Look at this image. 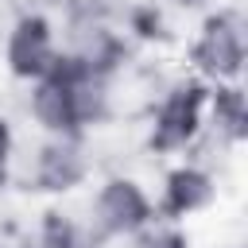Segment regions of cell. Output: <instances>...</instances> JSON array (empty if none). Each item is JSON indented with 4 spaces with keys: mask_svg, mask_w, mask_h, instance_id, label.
Wrapping results in <instances>:
<instances>
[{
    "mask_svg": "<svg viewBox=\"0 0 248 248\" xmlns=\"http://www.w3.org/2000/svg\"><path fill=\"white\" fill-rule=\"evenodd\" d=\"M244 12L236 4H217L202 16V27L190 43V66L194 78H202L205 85H225V81H240L244 74Z\"/></svg>",
    "mask_w": 248,
    "mask_h": 248,
    "instance_id": "1",
    "label": "cell"
},
{
    "mask_svg": "<svg viewBox=\"0 0 248 248\" xmlns=\"http://www.w3.org/2000/svg\"><path fill=\"white\" fill-rule=\"evenodd\" d=\"M205 97H209V85L202 78H182L167 85L151 116V151L159 155L186 151L205 132Z\"/></svg>",
    "mask_w": 248,
    "mask_h": 248,
    "instance_id": "2",
    "label": "cell"
},
{
    "mask_svg": "<svg viewBox=\"0 0 248 248\" xmlns=\"http://www.w3.org/2000/svg\"><path fill=\"white\" fill-rule=\"evenodd\" d=\"M155 221V198L132 174H112L89 198V229L101 240L112 236H140Z\"/></svg>",
    "mask_w": 248,
    "mask_h": 248,
    "instance_id": "3",
    "label": "cell"
},
{
    "mask_svg": "<svg viewBox=\"0 0 248 248\" xmlns=\"http://www.w3.org/2000/svg\"><path fill=\"white\" fill-rule=\"evenodd\" d=\"M62 46H58V35H54V23L43 16V12H23L8 35H4V66L16 81H39L54 70Z\"/></svg>",
    "mask_w": 248,
    "mask_h": 248,
    "instance_id": "4",
    "label": "cell"
},
{
    "mask_svg": "<svg viewBox=\"0 0 248 248\" xmlns=\"http://www.w3.org/2000/svg\"><path fill=\"white\" fill-rule=\"evenodd\" d=\"M89 170L93 159L85 155L81 136H46L31 159V182L43 194H70L89 178Z\"/></svg>",
    "mask_w": 248,
    "mask_h": 248,
    "instance_id": "5",
    "label": "cell"
},
{
    "mask_svg": "<svg viewBox=\"0 0 248 248\" xmlns=\"http://www.w3.org/2000/svg\"><path fill=\"white\" fill-rule=\"evenodd\" d=\"M217 202V178L202 163H178L163 178V194L155 202V217L163 221H186Z\"/></svg>",
    "mask_w": 248,
    "mask_h": 248,
    "instance_id": "6",
    "label": "cell"
},
{
    "mask_svg": "<svg viewBox=\"0 0 248 248\" xmlns=\"http://www.w3.org/2000/svg\"><path fill=\"white\" fill-rule=\"evenodd\" d=\"M205 128H209V132L217 136V143H225V147H240V143H244L248 105H244L240 81L209 85V97H205Z\"/></svg>",
    "mask_w": 248,
    "mask_h": 248,
    "instance_id": "7",
    "label": "cell"
},
{
    "mask_svg": "<svg viewBox=\"0 0 248 248\" xmlns=\"http://www.w3.org/2000/svg\"><path fill=\"white\" fill-rule=\"evenodd\" d=\"M27 116L46 132V136H81L78 124H74V108H70V97L62 89L58 78H39L31 81V93H27Z\"/></svg>",
    "mask_w": 248,
    "mask_h": 248,
    "instance_id": "8",
    "label": "cell"
},
{
    "mask_svg": "<svg viewBox=\"0 0 248 248\" xmlns=\"http://www.w3.org/2000/svg\"><path fill=\"white\" fill-rule=\"evenodd\" d=\"M35 248H81V225L70 213L46 209L35 225Z\"/></svg>",
    "mask_w": 248,
    "mask_h": 248,
    "instance_id": "9",
    "label": "cell"
},
{
    "mask_svg": "<svg viewBox=\"0 0 248 248\" xmlns=\"http://www.w3.org/2000/svg\"><path fill=\"white\" fill-rule=\"evenodd\" d=\"M12 155H16V132H12V120L0 112V174H8Z\"/></svg>",
    "mask_w": 248,
    "mask_h": 248,
    "instance_id": "10",
    "label": "cell"
},
{
    "mask_svg": "<svg viewBox=\"0 0 248 248\" xmlns=\"http://www.w3.org/2000/svg\"><path fill=\"white\" fill-rule=\"evenodd\" d=\"M178 8H186V12H209V8H217L221 0H174Z\"/></svg>",
    "mask_w": 248,
    "mask_h": 248,
    "instance_id": "11",
    "label": "cell"
},
{
    "mask_svg": "<svg viewBox=\"0 0 248 248\" xmlns=\"http://www.w3.org/2000/svg\"><path fill=\"white\" fill-rule=\"evenodd\" d=\"M4 178H8V174H0V190H4Z\"/></svg>",
    "mask_w": 248,
    "mask_h": 248,
    "instance_id": "12",
    "label": "cell"
},
{
    "mask_svg": "<svg viewBox=\"0 0 248 248\" xmlns=\"http://www.w3.org/2000/svg\"><path fill=\"white\" fill-rule=\"evenodd\" d=\"M0 248H8V244H0Z\"/></svg>",
    "mask_w": 248,
    "mask_h": 248,
    "instance_id": "13",
    "label": "cell"
}]
</instances>
